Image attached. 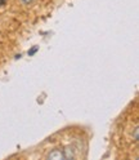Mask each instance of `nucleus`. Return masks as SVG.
Returning a JSON list of instances; mask_svg holds the SVG:
<instances>
[{
	"label": "nucleus",
	"mask_w": 139,
	"mask_h": 160,
	"mask_svg": "<svg viewBox=\"0 0 139 160\" xmlns=\"http://www.w3.org/2000/svg\"><path fill=\"white\" fill-rule=\"evenodd\" d=\"M133 139L135 142H138L139 141V128L138 127H135L134 128V133H133Z\"/></svg>",
	"instance_id": "nucleus-3"
},
{
	"label": "nucleus",
	"mask_w": 139,
	"mask_h": 160,
	"mask_svg": "<svg viewBox=\"0 0 139 160\" xmlns=\"http://www.w3.org/2000/svg\"><path fill=\"white\" fill-rule=\"evenodd\" d=\"M5 4V0H0V5H4Z\"/></svg>",
	"instance_id": "nucleus-6"
},
{
	"label": "nucleus",
	"mask_w": 139,
	"mask_h": 160,
	"mask_svg": "<svg viewBox=\"0 0 139 160\" xmlns=\"http://www.w3.org/2000/svg\"><path fill=\"white\" fill-rule=\"evenodd\" d=\"M62 152H63L65 159H74L75 158V150L71 146L65 147V150H62Z\"/></svg>",
	"instance_id": "nucleus-2"
},
{
	"label": "nucleus",
	"mask_w": 139,
	"mask_h": 160,
	"mask_svg": "<svg viewBox=\"0 0 139 160\" xmlns=\"http://www.w3.org/2000/svg\"><path fill=\"white\" fill-rule=\"evenodd\" d=\"M22 2H23L25 4H30V3H31V2H34V0H22Z\"/></svg>",
	"instance_id": "nucleus-5"
},
{
	"label": "nucleus",
	"mask_w": 139,
	"mask_h": 160,
	"mask_svg": "<svg viewBox=\"0 0 139 160\" xmlns=\"http://www.w3.org/2000/svg\"><path fill=\"white\" fill-rule=\"evenodd\" d=\"M46 158L49 160H65L63 152L61 151V150H53V151H50V152L48 154Z\"/></svg>",
	"instance_id": "nucleus-1"
},
{
	"label": "nucleus",
	"mask_w": 139,
	"mask_h": 160,
	"mask_svg": "<svg viewBox=\"0 0 139 160\" xmlns=\"http://www.w3.org/2000/svg\"><path fill=\"white\" fill-rule=\"evenodd\" d=\"M37 49H39L37 47H34V48L31 49V51H28V56H32V54H35V53L37 52Z\"/></svg>",
	"instance_id": "nucleus-4"
}]
</instances>
